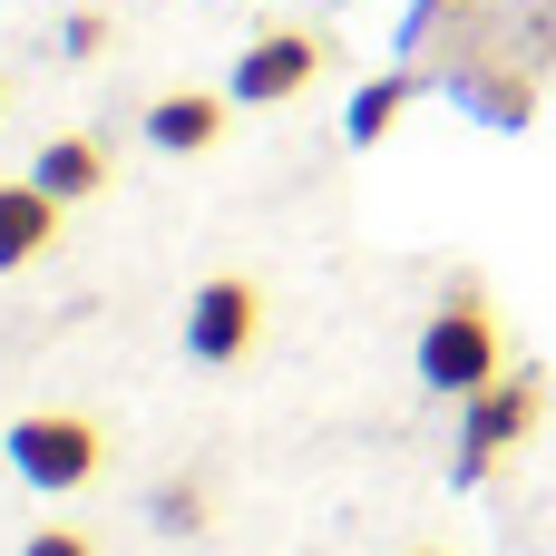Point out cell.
<instances>
[{"mask_svg":"<svg viewBox=\"0 0 556 556\" xmlns=\"http://www.w3.org/2000/svg\"><path fill=\"white\" fill-rule=\"evenodd\" d=\"M498 371H508L498 313H489L479 293H450V303L420 323V381H430L440 401H469V391H489Z\"/></svg>","mask_w":556,"mask_h":556,"instance_id":"obj_1","label":"cell"},{"mask_svg":"<svg viewBox=\"0 0 556 556\" xmlns=\"http://www.w3.org/2000/svg\"><path fill=\"white\" fill-rule=\"evenodd\" d=\"M10 469L39 489V498H78L98 469H108V440H98V420L88 410H29V420H10Z\"/></svg>","mask_w":556,"mask_h":556,"instance_id":"obj_2","label":"cell"},{"mask_svg":"<svg viewBox=\"0 0 556 556\" xmlns=\"http://www.w3.org/2000/svg\"><path fill=\"white\" fill-rule=\"evenodd\" d=\"M538 420H547V381L538 371H498L489 391H469L459 401V479H489L508 450L538 440Z\"/></svg>","mask_w":556,"mask_h":556,"instance_id":"obj_3","label":"cell"},{"mask_svg":"<svg viewBox=\"0 0 556 556\" xmlns=\"http://www.w3.org/2000/svg\"><path fill=\"white\" fill-rule=\"evenodd\" d=\"M254 342H264V283H254V274H205L195 303H186V352H195L205 371H225V362H244Z\"/></svg>","mask_w":556,"mask_h":556,"instance_id":"obj_4","label":"cell"},{"mask_svg":"<svg viewBox=\"0 0 556 556\" xmlns=\"http://www.w3.org/2000/svg\"><path fill=\"white\" fill-rule=\"evenodd\" d=\"M313 78H323V39H313V29H264V39L235 49L225 98H235V108H283V98H303Z\"/></svg>","mask_w":556,"mask_h":556,"instance_id":"obj_5","label":"cell"},{"mask_svg":"<svg viewBox=\"0 0 556 556\" xmlns=\"http://www.w3.org/2000/svg\"><path fill=\"white\" fill-rule=\"evenodd\" d=\"M137 127H147L156 156H215L225 127H235V98H215V88H166V98H147Z\"/></svg>","mask_w":556,"mask_h":556,"instance_id":"obj_6","label":"cell"},{"mask_svg":"<svg viewBox=\"0 0 556 556\" xmlns=\"http://www.w3.org/2000/svg\"><path fill=\"white\" fill-rule=\"evenodd\" d=\"M59 195L39 186V176H0V274H20V264H39L49 244H59Z\"/></svg>","mask_w":556,"mask_h":556,"instance_id":"obj_7","label":"cell"},{"mask_svg":"<svg viewBox=\"0 0 556 556\" xmlns=\"http://www.w3.org/2000/svg\"><path fill=\"white\" fill-rule=\"evenodd\" d=\"M29 176H39L59 205H88V195L108 186V147H98V137H49V147L29 156Z\"/></svg>","mask_w":556,"mask_h":556,"instance_id":"obj_8","label":"cell"},{"mask_svg":"<svg viewBox=\"0 0 556 556\" xmlns=\"http://www.w3.org/2000/svg\"><path fill=\"white\" fill-rule=\"evenodd\" d=\"M410 88H420L410 68H391V78H362V88H352V108H342V137H352V147H381V137L401 127Z\"/></svg>","mask_w":556,"mask_h":556,"instance_id":"obj_9","label":"cell"},{"mask_svg":"<svg viewBox=\"0 0 556 556\" xmlns=\"http://www.w3.org/2000/svg\"><path fill=\"white\" fill-rule=\"evenodd\" d=\"M156 528H166V538H195V528H205V489H195V479H166V489H156Z\"/></svg>","mask_w":556,"mask_h":556,"instance_id":"obj_10","label":"cell"},{"mask_svg":"<svg viewBox=\"0 0 556 556\" xmlns=\"http://www.w3.org/2000/svg\"><path fill=\"white\" fill-rule=\"evenodd\" d=\"M59 49H68V59H98V49H108V20H98V10H68V20H59Z\"/></svg>","mask_w":556,"mask_h":556,"instance_id":"obj_11","label":"cell"},{"mask_svg":"<svg viewBox=\"0 0 556 556\" xmlns=\"http://www.w3.org/2000/svg\"><path fill=\"white\" fill-rule=\"evenodd\" d=\"M20 556H98V547H88V528H29Z\"/></svg>","mask_w":556,"mask_h":556,"instance_id":"obj_12","label":"cell"},{"mask_svg":"<svg viewBox=\"0 0 556 556\" xmlns=\"http://www.w3.org/2000/svg\"><path fill=\"white\" fill-rule=\"evenodd\" d=\"M410 556H450V547H410Z\"/></svg>","mask_w":556,"mask_h":556,"instance_id":"obj_13","label":"cell"},{"mask_svg":"<svg viewBox=\"0 0 556 556\" xmlns=\"http://www.w3.org/2000/svg\"><path fill=\"white\" fill-rule=\"evenodd\" d=\"M420 10H450V0H420Z\"/></svg>","mask_w":556,"mask_h":556,"instance_id":"obj_14","label":"cell"},{"mask_svg":"<svg viewBox=\"0 0 556 556\" xmlns=\"http://www.w3.org/2000/svg\"><path fill=\"white\" fill-rule=\"evenodd\" d=\"M0 98H10V88H0Z\"/></svg>","mask_w":556,"mask_h":556,"instance_id":"obj_15","label":"cell"}]
</instances>
